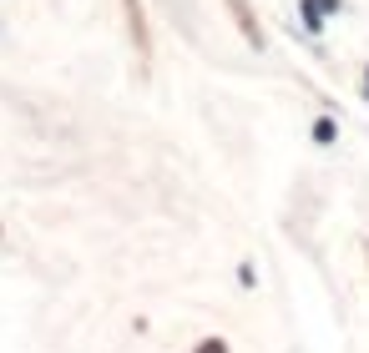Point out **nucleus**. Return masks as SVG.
<instances>
[{"mask_svg":"<svg viewBox=\"0 0 369 353\" xmlns=\"http://www.w3.org/2000/svg\"><path fill=\"white\" fill-rule=\"evenodd\" d=\"M228 11H233V16H238V26H243V36H248V41H253V46H263V36H258V26H253V11H248V6H243V0H228Z\"/></svg>","mask_w":369,"mask_h":353,"instance_id":"2","label":"nucleus"},{"mask_svg":"<svg viewBox=\"0 0 369 353\" xmlns=\"http://www.w3.org/2000/svg\"><path fill=\"white\" fill-rule=\"evenodd\" d=\"M127 6V26H132V46H137V56L147 61L152 56V41H147V16H142V0H122Z\"/></svg>","mask_w":369,"mask_h":353,"instance_id":"1","label":"nucleus"}]
</instances>
